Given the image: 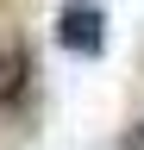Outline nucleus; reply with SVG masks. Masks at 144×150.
I'll use <instances>...</instances> for the list:
<instances>
[{"instance_id":"7ed1b4c3","label":"nucleus","mask_w":144,"mask_h":150,"mask_svg":"<svg viewBox=\"0 0 144 150\" xmlns=\"http://www.w3.org/2000/svg\"><path fill=\"white\" fill-rule=\"evenodd\" d=\"M125 150H144V119H138L132 131H125Z\"/></svg>"},{"instance_id":"f257e3e1","label":"nucleus","mask_w":144,"mask_h":150,"mask_svg":"<svg viewBox=\"0 0 144 150\" xmlns=\"http://www.w3.org/2000/svg\"><path fill=\"white\" fill-rule=\"evenodd\" d=\"M57 44L75 50V56H100V44H106V13L94 6V0H63V13H57Z\"/></svg>"},{"instance_id":"f03ea898","label":"nucleus","mask_w":144,"mask_h":150,"mask_svg":"<svg viewBox=\"0 0 144 150\" xmlns=\"http://www.w3.org/2000/svg\"><path fill=\"white\" fill-rule=\"evenodd\" d=\"M31 44L25 38H6L0 44V112H13V106H25V94H31Z\"/></svg>"}]
</instances>
